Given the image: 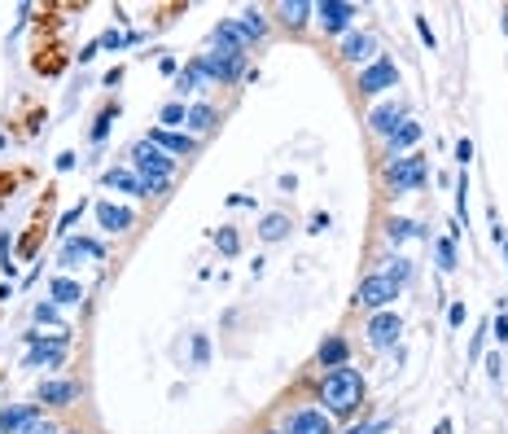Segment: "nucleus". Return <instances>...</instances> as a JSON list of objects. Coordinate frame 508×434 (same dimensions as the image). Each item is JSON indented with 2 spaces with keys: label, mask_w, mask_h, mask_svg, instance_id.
<instances>
[{
  "label": "nucleus",
  "mask_w": 508,
  "mask_h": 434,
  "mask_svg": "<svg viewBox=\"0 0 508 434\" xmlns=\"http://www.w3.org/2000/svg\"><path fill=\"white\" fill-rule=\"evenodd\" d=\"M320 399L328 403V417H350L355 408L364 403V373L360 369H328L324 381H320Z\"/></svg>",
  "instance_id": "obj_1"
},
{
  "label": "nucleus",
  "mask_w": 508,
  "mask_h": 434,
  "mask_svg": "<svg viewBox=\"0 0 508 434\" xmlns=\"http://www.w3.org/2000/svg\"><path fill=\"white\" fill-rule=\"evenodd\" d=\"M27 360H22V369H62L66 351H70V334L62 329V334H27Z\"/></svg>",
  "instance_id": "obj_2"
},
{
  "label": "nucleus",
  "mask_w": 508,
  "mask_h": 434,
  "mask_svg": "<svg viewBox=\"0 0 508 434\" xmlns=\"http://www.w3.org/2000/svg\"><path fill=\"white\" fill-rule=\"evenodd\" d=\"M429 180V163L421 154H403V158H390L386 163V185L390 193H412Z\"/></svg>",
  "instance_id": "obj_3"
},
{
  "label": "nucleus",
  "mask_w": 508,
  "mask_h": 434,
  "mask_svg": "<svg viewBox=\"0 0 508 434\" xmlns=\"http://www.w3.org/2000/svg\"><path fill=\"white\" fill-rule=\"evenodd\" d=\"M197 70H201V80L233 84L237 75L245 70V53H237V48H215V53H201L197 58Z\"/></svg>",
  "instance_id": "obj_4"
},
{
  "label": "nucleus",
  "mask_w": 508,
  "mask_h": 434,
  "mask_svg": "<svg viewBox=\"0 0 508 434\" xmlns=\"http://www.w3.org/2000/svg\"><path fill=\"white\" fill-rule=\"evenodd\" d=\"M394 298H399V286H394V281H386L381 272H372V276H364V281H360V290H355V308L386 312Z\"/></svg>",
  "instance_id": "obj_5"
},
{
  "label": "nucleus",
  "mask_w": 508,
  "mask_h": 434,
  "mask_svg": "<svg viewBox=\"0 0 508 434\" xmlns=\"http://www.w3.org/2000/svg\"><path fill=\"white\" fill-rule=\"evenodd\" d=\"M132 167L140 171V180H149V175H162V180H171L175 175V158L167 154V149H158L154 141H140L132 149Z\"/></svg>",
  "instance_id": "obj_6"
},
{
  "label": "nucleus",
  "mask_w": 508,
  "mask_h": 434,
  "mask_svg": "<svg viewBox=\"0 0 508 434\" xmlns=\"http://www.w3.org/2000/svg\"><path fill=\"white\" fill-rule=\"evenodd\" d=\"M399 84V66L390 62V58H372L364 70H360V92H368V97H381L386 88H394Z\"/></svg>",
  "instance_id": "obj_7"
},
{
  "label": "nucleus",
  "mask_w": 508,
  "mask_h": 434,
  "mask_svg": "<svg viewBox=\"0 0 508 434\" xmlns=\"http://www.w3.org/2000/svg\"><path fill=\"white\" fill-rule=\"evenodd\" d=\"M355 13H360V9L346 5V0H320V5H316V22H320V31H328V36L350 31Z\"/></svg>",
  "instance_id": "obj_8"
},
{
  "label": "nucleus",
  "mask_w": 508,
  "mask_h": 434,
  "mask_svg": "<svg viewBox=\"0 0 508 434\" xmlns=\"http://www.w3.org/2000/svg\"><path fill=\"white\" fill-rule=\"evenodd\" d=\"M368 347H377V351H386V347H394L399 342V334H403V320L394 316V312H377L372 320H368Z\"/></svg>",
  "instance_id": "obj_9"
},
{
  "label": "nucleus",
  "mask_w": 508,
  "mask_h": 434,
  "mask_svg": "<svg viewBox=\"0 0 508 434\" xmlns=\"http://www.w3.org/2000/svg\"><path fill=\"white\" fill-rule=\"evenodd\" d=\"M79 259H106V246L92 242V237H66L57 264H62V268H79Z\"/></svg>",
  "instance_id": "obj_10"
},
{
  "label": "nucleus",
  "mask_w": 508,
  "mask_h": 434,
  "mask_svg": "<svg viewBox=\"0 0 508 434\" xmlns=\"http://www.w3.org/2000/svg\"><path fill=\"white\" fill-rule=\"evenodd\" d=\"M289 434H333V421L324 408H298L289 417Z\"/></svg>",
  "instance_id": "obj_11"
},
{
  "label": "nucleus",
  "mask_w": 508,
  "mask_h": 434,
  "mask_svg": "<svg viewBox=\"0 0 508 434\" xmlns=\"http://www.w3.org/2000/svg\"><path fill=\"white\" fill-rule=\"evenodd\" d=\"M372 58H377V40H372L368 31H350V36L342 40V62H355V66L364 62V66H368Z\"/></svg>",
  "instance_id": "obj_12"
},
{
  "label": "nucleus",
  "mask_w": 508,
  "mask_h": 434,
  "mask_svg": "<svg viewBox=\"0 0 508 434\" xmlns=\"http://www.w3.org/2000/svg\"><path fill=\"white\" fill-rule=\"evenodd\" d=\"M145 141H154L158 149H167L171 158H184V154H193V145H197L189 132H167V127H154V132H149Z\"/></svg>",
  "instance_id": "obj_13"
},
{
  "label": "nucleus",
  "mask_w": 508,
  "mask_h": 434,
  "mask_svg": "<svg viewBox=\"0 0 508 434\" xmlns=\"http://www.w3.org/2000/svg\"><path fill=\"white\" fill-rule=\"evenodd\" d=\"M132 211L127 207H114V202H96V224L106 228V233H123V228H132Z\"/></svg>",
  "instance_id": "obj_14"
},
{
  "label": "nucleus",
  "mask_w": 508,
  "mask_h": 434,
  "mask_svg": "<svg viewBox=\"0 0 508 434\" xmlns=\"http://www.w3.org/2000/svg\"><path fill=\"white\" fill-rule=\"evenodd\" d=\"M101 185L106 189H118V193H136V197H145V180L136 171H127V167H110L106 175H101Z\"/></svg>",
  "instance_id": "obj_15"
},
{
  "label": "nucleus",
  "mask_w": 508,
  "mask_h": 434,
  "mask_svg": "<svg viewBox=\"0 0 508 434\" xmlns=\"http://www.w3.org/2000/svg\"><path fill=\"white\" fill-rule=\"evenodd\" d=\"M399 123H403V110L394 106V101H390V106H377V110L368 114V127H372V132H381V136H394Z\"/></svg>",
  "instance_id": "obj_16"
},
{
  "label": "nucleus",
  "mask_w": 508,
  "mask_h": 434,
  "mask_svg": "<svg viewBox=\"0 0 508 434\" xmlns=\"http://www.w3.org/2000/svg\"><path fill=\"white\" fill-rule=\"evenodd\" d=\"M421 141V123H412V119H403L399 123V132L390 136V158H403V154H408V149Z\"/></svg>",
  "instance_id": "obj_17"
},
{
  "label": "nucleus",
  "mask_w": 508,
  "mask_h": 434,
  "mask_svg": "<svg viewBox=\"0 0 508 434\" xmlns=\"http://www.w3.org/2000/svg\"><path fill=\"white\" fill-rule=\"evenodd\" d=\"M40 403H70V399H79V386L74 381H40Z\"/></svg>",
  "instance_id": "obj_18"
},
{
  "label": "nucleus",
  "mask_w": 508,
  "mask_h": 434,
  "mask_svg": "<svg viewBox=\"0 0 508 434\" xmlns=\"http://www.w3.org/2000/svg\"><path fill=\"white\" fill-rule=\"evenodd\" d=\"M346 355H350V347H346V338H338V334L320 342V364H324V369H342Z\"/></svg>",
  "instance_id": "obj_19"
},
{
  "label": "nucleus",
  "mask_w": 508,
  "mask_h": 434,
  "mask_svg": "<svg viewBox=\"0 0 508 434\" xmlns=\"http://www.w3.org/2000/svg\"><path fill=\"white\" fill-rule=\"evenodd\" d=\"M27 421H35V408L31 403H18V408H5L0 413V434H18Z\"/></svg>",
  "instance_id": "obj_20"
},
{
  "label": "nucleus",
  "mask_w": 508,
  "mask_h": 434,
  "mask_svg": "<svg viewBox=\"0 0 508 434\" xmlns=\"http://www.w3.org/2000/svg\"><path fill=\"white\" fill-rule=\"evenodd\" d=\"M48 294H53L57 303H79L84 298L79 281H70V276H53V281H48Z\"/></svg>",
  "instance_id": "obj_21"
},
{
  "label": "nucleus",
  "mask_w": 508,
  "mask_h": 434,
  "mask_svg": "<svg viewBox=\"0 0 508 434\" xmlns=\"http://www.w3.org/2000/svg\"><path fill=\"white\" fill-rule=\"evenodd\" d=\"M386 237L399 246V242H408V237H425V228L412 224V219H390V224H386Z\"/></svg>",
  "instance_id": "obj_22"
},
{
  "label": "nucleus",
  "mask_w": 508,
  "mask_h": 434,
  "mask_svg": "<svg viewBox=\"0 0 508 434\" xmlns=\"http://www.w3.org/2000/svg\"><path fill=\"white\" fill-rule=\"evenodd\" d=\"M184 119H189L184 101H171V106H162V114H158V127H167V132H180Z\"/></svg>",
  "instance_id": "obj_23"
},
{
  "label": "nucleus",
  "mask_w": 508,
  "mask_h": 434,
  "mask_svg": "<svg viewBox=\"0 0 508 434\" xmlns=\"http://www.w3.org/2000/svg\"><path fill=\"white\" fill-rule=\"evenodd\" d=\"M281 13H285V27H302V22H307L311 13H316V5H307V0H289V5H281Z\"/></svg>",
  "instance_id": "obj_24"
},
{
  "label": "nucleus",
  "mask_w": 508,
  "mask_h": 434,
  "mask_svg": "<svg viewBox=\"0 0 508 434\" xmlns=\"http://www.w3.org/2000/svg\"><path fill=\"white\" fill-rule=\"evenodd\" d=\"M289 233V215H267L263 224H259V237L263 242H281Z\"/></svg>",
  "instance_id": "obj_25"
},
{
  "label": "nucleus",
  "mask_w": 508,
  "mask_h": 434,
  "mask_svg": "<svg viewBox=\"0 0 508 434\" xmlns=\"http://www.w3.org/2000/svg\"><path fill=\"white\" fill-rule=\"evenodd\" d=\"M237 22H241V31L250 36V44H254V40H263V31H267V22H263V13H259V9H245Z\"/></svg>",
  "instance_id": "obj_26"
},
{
  "label": "nucleus",
  "mask_w": 508,
  "mask_h": 434,
  "mask_svg": "<svg viewBox=\"0 0 508 434\" xmlns=\"http://www.w3.org/2000/svg\"><path fill=\"white\" fill-rule=\"evenodd\" d=\"M197 84H201V70H197V62H189L180 75H175V92H180V97H184V92H197Z\"/></svg>",
  "instance_id": "obj_27"
},
{
  "label": "nucleus",
  "mask_w": 508,
  "mask_h": 434,
  "mask_svg": "<svg viewBox=\"0 0 508 434\" xmlns=\"http://www.w3.org/2000/svg\"><path fill=\"white\" fill-rule=\"evenodd\" d=\"M184 123L193 127V132H211V127H215V110H211V106H193Z\"/></svg>",
  "instance_id": "obj_28"
},
{
  "label": "nucleus",
  "mask_w": 508,
  "mask_h": 434,
  "mask_svg": "<svg viewBox=\"0 0 508 434\" xmlns=\"http://www.w3.org/2000/svg\"><path fill=\"white\" fill-rule=\"evenodd\" d=\"M381 276H386V281H394V286L403 290V286L412 281V264H408V259H390V268L381 272Z\"/></svg>",
  "instance_id": "obj_29"
},
{
  "label": "nucleus",
  "mask_w": 508,
  "mask_h": 434,
  "mask_svg": "<svg viewBox=\"0 0 508 434\" xmlns=\"http://www.w3.org/2000/svg\"><path fill=\"white\" fill-rule=\"evenodd\" d=\"M434 254H438V268H443V272L455 268V242H451V237H438V242H434Z\"/></svg>",
  "instance_id": "obj_30"
},
{
  "label": "nucleus",
  "mask_w": 508,
  "mask_h": 434,
  "mask_svg": "<svg viewBox=\"0 0 508 434\" xmlns=\"http://www.w3.org/2000/svg\"><path fill=\"white\" fill-rule=\"evenodd\" d=\"M455 215L469 219V171H460V180H455Z\"/></svg>",
  "instance_id": "obj_31"
},
{
  "label": "nucleus",
  "mask_w": 508,
  "mask_h": 434,
  "mask_svg": "<svg viewBox=\"0 0 508 434\" xmlns=\"http://www.w3.org/2000/svg\"><path fill=\"white\" fill-rule=\"evenodd\" d=\"M215 246H219V254H228V259H233V254L241 250V237L233 233V228H219V233H215Z\"/></svg>",
  "instance_id": "obj_32"
},
{
  "label": "nucleus",
  "mask_w": 508,
  "mask_h": 434,
  "mask_svg": "<svg viewBox=\"0 0 508 434\" xmlns=\"http://www.w3.org/2000/svg\"><path fill=\"white\" fill-rule=\"evenodd\" d=\"M118 119V106H110V110H101V119L92 123V141H106V132H110V123Z\"/></svg>",
  "instance_id": "obj_33"
},
{
  "label": "nucleus",
  "mask_w": 508,
  "mask_h": 434,
  "mask_svg": "<svg viewBox=\"0 0 508 434\" xmlns=\"http://www.w3.org/2000/svg\"><path fill=\"white\" fill-rule=\"evenodd\" d=\"M62 316H57V308L53 303H35V325H57Z\"/></svg>",
  "instance_id": "obj_34"
},
{
  "label": "nucleus",
  "mask_w": 508,
  "mask_h": 434,
  "mask_svg": "<svg viewBox=\"0 0 508 434\" xmlns=\"http://www.w3.org/2000/svg\"><path fill=\"white\" fill-rule=\"evenodd\" d=\"M211 360V342H206V334H197L193 338V364H206Z\"/></svg>",
  "instance_id": "obj_35"
},
{
  "label": "nucleus",
  "mask_w": 508,
  "mask_h": 434,
  "mask_svg": "<svg viewBox=\"0 0 508 434\" xmlns=\"http://www.w3.org/2000/svg\"><path fill=\"white\" fill-rule=\"evenodd\" d=\"M18 434H57V425L53 421H44V417H35V421H27Z\"/></svg>",
  "instance_id": "obj_36"
},
{
  "label": "nucleus",
  "mask_w": 508,
  "mask_h": 434,
  "mask_svg": "<svg viewBox=\"0 0 508 434\" xmlns=\"http://www.w3.org/2000/svg\"><path fill=\"white\" fill-rule=\"evenodd\" d=\"M469 158H473V141H469V136H460V141H455V163L469 167Z\"/></svg>",
  "instance_id": "obj_37"
},
{
  "label": "nucleus",
  "mask_w": 508,
  "mask_h": 434,
  "mask_svg": "<svg viewBox=\"0 0 508 434\" xmlns=\"http://www.w3.org/2000/svg\"><path fill=\"white\" fill-rule=\"evenodd\" d=\"M491 334H495L499 342H508V312H504V308H499V316L491 320Z\"/></svg>",
  "instance_id": "obj_38"
},
{
  "label": "nucleus",
  "mask_w": 508,
  "mask_h": 434,
  "mask_svg": "<svg viewBox=\"0 0 508 434\" xmlns=\"http://www.w3.org/2000/svg\"><path fill=\"white\" fill-rule=\"evenodd\" d=\"M167 185H171V180H162V175H149V180H145V197H158V193H167Z\"/></svg>",
  "instance_id": "obj_39"
},
{
  "label": "nucleus",
  "mask_w": 508,
  "mask_h": 434,
  "mask_svg": "<svg viewBox=\"0 0 508 434\" xmlns=\"http://www.w3.org/2000/svg\"><path fill=\"white\" fill-rule=\"evenodd\" d=\"M96 44H101V48H123V44H127V36H123V31H106Z\"/></svg>",
  "instance_id": "obj_40"
},
{
  "label": "nucleus",
  "mask_w": 508,
  "mask_h": 434,
  "mask_svg": "<svg viewBox=\"0 0 508 434\" xmlns=\"http://www.w3.org/2000/svg\"><path fill=\"white\" fill-rule=\"evenodd\" d=\"M79 215H84V202H79V207H74V211H66V215L57 219V233H66L70 224H79Z\"/></svg>",
  "instance_id": "obj_41"
},
{
  "label": "nucleus",
  "mask_w": 508,
  "mask_h": 434,
  "mask_svg": "<svg viewBox=\"0 0 508 434\" xmlns=\"http://www.w3.org/2000/svg\"><path fill=\"white\" fill-rule=\"evenodd\" d=\"M390 430V421H368V425H355L350 434H386Z\"/></svg>",
  "instance_id": "obj_42"
},
{
  "label": "nucleus",
  "mask_w": 508,
  "mask_h": 434,
  "mask_svg": "<svg viewBox=\"0 0 508 434\" xmlns=\"http://www.w3.org/2000/svg\"><path fill=\"white\" fill-rule=\"evenodd\" d=\"M465 316H469V312H465V303H451V312H447V320H451V325H465Z\"/></svg>",
  "instance_id": "obj_43"
},
{
  "label": "nucleus",
  "mask_w": 508,
  "mask_h": 434,
  "mask_svg": "<svg viewBox=\"0 0 508 434\" xmlns=\"http://www.w3.org/2000/svg\"><path fill=\"white\" fill-rule=\"evenodd\" d=\"M416 31H421V40H425L429 48H434V44H438V40H434V31H429V22H425V18H416Z\"/></svg>",
  "instance_id": "obj_44"
},
{
  "label": "nucleus",
  "mask_w": 508,
  "mask_h": 434,
  "mask_svg": "<svg viewBox=\"0 0 508 434\" xmlns=\"http://www.w3.org/2000/svg\"><path fill=\"white\" fill-rule=\"evenodd\" d=\"M158 70H162V75H175V70H180V62H175V58H158Z\"/></svg>",
  "instance_id": "obj_45"
},
{
  "label": "nucleus",
  "mask_w": 508,
  "mask_h": 434,
  "mask_svg": "<svg viewBox=\"0 0 508 434\" xmlns=\"http://www.w3.org/2000/svg\"><path fill=\"white\" fill-rule=\"evenodd\" d=\"M324 228H328V215H311V228H307V233H324Z\"/></svg>",
  "instance_id": "obj_46"
},
{
  "label": "nucleus",
  "mask_w": 508,
  "mask_h": 434,
  "mask_svg": "<svg viewBox=\"0 0 508 434\" xmlns=\"http://www.w3.org/2000/svg\"><path fill=\"white\" fill-rule=\"evenodd\" d=\"M70 167H74V154L66 149V154H57V171H70Z\"/></svg>",
  "instance_id": "obj_47"
},
{
  "label": "nucleus",
  "mask_w": 508,
  "mask_h": 434,
  "mask_svg": "<svg viewBox=\"0 0 508 434\" xmlns=\"http://www.w3.org/2000/svg\"><path fill=\"white\" fill-rule=\"evenodd\" d=\"M101 53V44H88V48H79V62H92Z\"/></svg>",
  "instance_id": "obj_48"
},
{
  "label": "nucleus",
  "mask_w": 508,
  "mask_h": 434,
  "mask_svg": "<svg viewBox=\"0 0 508 434\" xmlns=\"http://www.w3.org/2000/svg\"><path fill=\"white\" fill-rule=\"evenodd\" d=\"M434 434H451V421H438V425H434Z\"/></svg>",
  "instance_id": "obj_49"
},
{
  "label": "nucleus",
  "mask_w": 508,
  "mask_h": 434,
  "mask_svg": "<svg viewBox=\"0 0 508 434\" xmlns=\"http://www.w3.org/2000/svg\"><path fill=\"white\" fill-rule=\"evenodd\" d=\"M504 259H508V242H504Z\"/></svg>",
  "instance_id": "obj_50"
}]
</instances>
